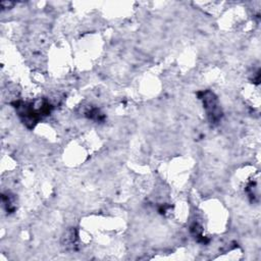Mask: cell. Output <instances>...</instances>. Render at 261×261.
<instances>
[{
	"mask_svg": "<svg viewBox=\"0 0 261 261\" xmlns=\"http://www.w3.org/2000/svg\"><path fill=\"white\" fill-rule=\"evenodd\" d=\"M202 94H203V97H202L203 105L206 110V113L210 121L213 123H216L221 117V111H220V107L218 105L217 99L214 96V94L209 91L203 92Z\"/></svg>",
	"mask_w": 261,
	"mask_h": 261,
	"instance_id": "6da1fadb",
	"label": "cell"
}]
</instances>
